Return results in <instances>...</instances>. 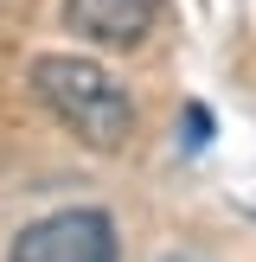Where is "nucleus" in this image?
I'll list each match as a JSON object with an SVG mask.
<instances>
[{
	"label": "nucleus",
	"instance_id": "obj_1",
	"mask_svg": "<svg viewBox=\"0 0 256 262\" xmlns=\"http://www.w3.org/2000/svg\"><path fill=\"white\" fill-rule=\"evenodd\" d=\"M26 77H32V96L45 102L83 147H96V154L128 147V135H135V102H128V90L115 83L96 58L38 51V58L26 64Z\"/></svg>",
	"mask_w": 256,
	"mask_h": 262
},
{
	"label": "nucleus",
	"instance_id": "obj_4",
	"mask_svg": "<svg viewBox=\"0 0 256 262\" xmlns=\"http://www.w3.org/2000/svg\"><path fill=\"white\" fill-rule=\"evenodd\" d=\"M160 262H211V256H199V250H166Z\"/></svg>",
	"mask_w": 256,
	"mask_h": 262
},
{
	"label": "nucleus",
	"instance_id": "obj_2",
	"mask_svg": "<svg viewBox=\"0 0 256 262\" xmlns=\"http://www.w3.org/2000/svg\"><path fill=\"white\" fill-rule=\"evenodd\" d=\"M115 224L96 205H71V211H51L38 224H26L13 237L7 262H115Z\"/></svg>",
	"mask_w": 256,
	"mask_h": 262
},
{
	"label": "nucleus",
	"instance_id": "obj_3",
	"mask_svg": "<svg viewBox=\"0 0 256 262\" xmlns=\"http://www.w3.org/2000/svg\"><path fill=\"white\" fill-rule=\"evenodd\" d=\"M160 19V0H64V26L90 45H141Z\"/></svg>",
	"mask_w": 256,
	"mask_h": 262
}]
</instances>
